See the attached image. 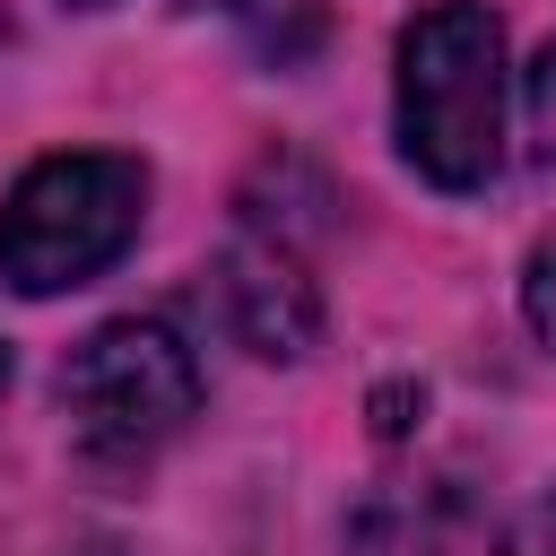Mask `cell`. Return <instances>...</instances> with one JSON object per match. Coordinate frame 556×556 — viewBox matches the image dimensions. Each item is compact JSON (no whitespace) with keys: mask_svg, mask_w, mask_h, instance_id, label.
<instances>
[{"mask_svg":"<svg viewBox=\"0 0 556 556\" xmlns=\"http://www.w3.org/2000/svg\"><path fill=\"white\" fill-rule=\"evenodd\" d=\"M391 130L434 191H486L504 165V17L426 0L391 52Z\"/></svg>","mask_w":556,"mask_h":556,"instance_id":"obj_1","label":"cell"},{"mask_svg":"<svg viewBox=\"0 0 556 556\" xmlns=\"http://www.w3.org/2000/svg\"><path fill=\"white\" fill-rule=\"evenodd\" d=\"M148 217V165L113 148H70L43 156L9 182L0 200V278L17 295H61L104 278Z\"/></svg>","mask_w":556,"mask_h":556,"instance_id":"obj_2","label":"cell"},{"mask_svg":"<svg viewBox=\"0 0 556 556\" xmlns=\"http://www.w3.org/2000/svg\"><path fill=\"white\" fill-rule=\"evenodd\" d=\"M191 408H200V356L148 313L96 321L61 356V417L96 460H148L191 426Z\"/></svg>","mask_w":556,"mask_h":556,"instance_id":"obj_3","label":"cell"},{"mask_svg":"<svg viewBox=\"0 0 556 556\" xmlns=\"http://www.w3.org/2000/svg\"><path fill=\"white\" fill-rule=\"evenodd\" d=\"M217 304H226V330H235L252 356H269V365H295V356L321 339V295H313L304 261H295L287 243H269V235L226 243V261H217Z\"/></svg>","mask_w":556,"mask_h":556,"instance_id":"obj_4","label":"cell"},{"mask_svg":"<svg viewBox=\"0 0 556 556\" xmlns=\"http://www.w3.org/2000/svg\"><path fill=\"white\" fill-rule=\"evenodd\" d=\"M348 556H443V530L426 504L408 495H374L356 521H348Z\"/></svg>","mask_w":556,"mask_h":556,"instance_id":"obj_5","label":"cell"},{"mask_svg":"<svg viewBox=\"0 0 556 556\" xmlns=\"http://www.w3.org/2000/svg\"><path fill=\"white\" fill-rule=\"evenodd\" d=\"M521 113H530V156L556 174V35H547L539 61L521 70Z\"/></svg>","mask_w":556,"mask_h":556,"instance_id":"obj_6","label":"cell"},{"mask_svg":"<svg viewBox=\"0 0 556 556\" xmlns=\"http://www.w3.org/2000/svg\"><path fill=\"white\" fill-rule=\"evenodd\" d=\"M521 313H530V330H539L547 356H556V235H539L530 261H521Z\"/></svg>","mask_w":556,"mask_h":556,"instance_id":"obj_7","label":"cell"},{"mask_svg":"<svg viewBox=\"0 0 556 556\" xmlns=\"http://www.w3.org/2000/svg\"><path fill=\"white\" fill-rule=\"evenodd\" d=\"M504 556H556V495H539V504H521V513H513Z\"/></svg>","mask_w":556,"mask_h":556,"instance_id":"obj_8","label":"cell"},{"mask_svg":"<svg viewBox=\"0 0 556 556\" xmlns=\"http://www.w3.org/2000/svg\"><path fill=\"white\" fill-rule=\"evenodd\" d=\"M182 9H226V17H269V9H287V0H182Z\"/></svg>","mask_w":556,"mask_h":556,"instance_id":"obj_9","label":"cell"},{"mask_svg":"<svg viewBox=\"0 0 556 556\" xmlns=\"http://www.w3.org/2000/svg\"><path fill=\"white\" fill-rule=\"evenodd\" d=\"M0 391H9V339H0Z\"/></svg>","mask_w":556,"mask_h":556,"instance_id":"obj_10","label":"cell"},{"mask_svg":"<svg viewBox=\"0 0 556 556\" xmlns=\"http://www.w3.org/2000/svg\"><path fill=\"white\" fill-rule=\"evenodd\" d=\"M70 9H104V0H70Z\"/></svg>","mask_w":556,"mask_h":556,"instance_id":"obj_11","label":"cell"}]
</instances>
